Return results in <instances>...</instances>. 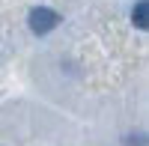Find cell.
Wrapping results in <instances>:
<instances>
[{"instance_id": "1", "label": "cell", "mask_w": 149, "mask_h": 146, "mask_svg": "<svg viewBox=\"0 0 149 146\" xmlns=\"http://www.w3.org/2000/svg\"><path fill=\"white\" fill-rule=\"evenodd\" d=\"M57 24H60V15H57L54 9H48V6H39V9H33V12H30V30H33L36 36L51 33Z\"/></svg>"}, {"instance_id": "2", "label": "cell", "mask_w": 149, "mask_h": 146, "mask_svg": "<svg viewBox=\"0 0 149 146\" xmlns=\"http://www.w3.org/2000/svg\"><path fill=\"white\" fill-rule=\"evenodd\" d=\"M149 3L146 0H137V3H134V9H131V21H134V27H140V30H146L149 27Z\"/></svg>"}]
</instances>
